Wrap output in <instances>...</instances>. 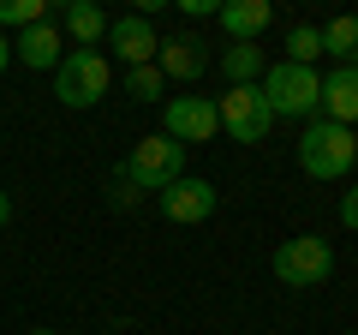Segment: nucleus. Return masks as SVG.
<instances>
[{"label": "nucleus", "instance_id": "obj_1", "mask_svg": "<svg viewBox=\"0 0 358 335\" xmlns=\"http://www.w3.org/2000/svg\"><path fill=\"white\" fill-rule=\"evenodd\" d=\"M358 162V138L352 126H334V120H310L299 132V168L310 180H346Z\"/></svg>", "mask_w": 358, "mask_h": 335}, {"label": "nucleus", "instance_id": "obj_2", "mask_svg": "<svg viewBox=\"0 0 358 335\" xmlns=\"http://www.w3.org/2000/svg\"><path fill=\"white\" fill-rule=\"evenodd\" d=\"M114 174L131 186V192H167V186L185 174V150H179L167 132H150V138L131 144V156L114 168Z\"/></svg>", "mask_w": 358, "mask_h": 335}, {"label": "nucleus", "instance_id": "obj_3", "mask_svg": "<svg viewBox=\"0 0 358 335\" xmlns=\"http://www.w3.org/2000/svg\"><path fill=\"white\" fill-rule=\"evenodd\" d=\"M257 90H263V102H268V114L275 120H299V114H317L322 108V72L317 66H268L263 72V84H257Z\"/></svg>", "mask_w": 358, "mask_h": 335}, {"label": "nucleus", "instance_id": "obj_4", "mask_svg": "<svg viewBox=\"0 0 358 335\" xmlns=\"http://www.w3.org/2000/svg\"><path fill=\"white\" fill-rule=\"evenodd\" d=\"M54 72H60V78H54V96H60L66 108H96V102L108 96V84H114L102 48H72V54H60Z\"/></svg>", "mask_w": 358, "mask_h": 335}, {"label": "nucleus", "instance_id": "obj_5", "mask_svg": "<svg viewBox=\"0 0 358 335\" xmlns=\"http://www.w3.org/2000/svg\"><path fill=\"white\" fill-rule=\"evenodd\" d=\"M275 275L287 287H322L334 275V245L322 233H293L275 245Z\"/></svg>", "mask_w": 358, "mask_h": 335}, {"label": "nucleus", "instance_id": "obj_6", "mask_svg": "<svg viewBox=\"0 0 358 335\" xmlns=\"http://www.w3.org/2000/svg\"><path fill=\"white\" fill-rule=\"evenodd\" d=\"M215 114H221V132L233 144H263L268 126H275V114H268L257 84H227V96H215Z\"/></svg>", "mask_w": 358, "mask_h": 335}, {"label": "nucleus", "instance_id": "obj_7", "mask_svg": "<svg viewBox=\"0 0 358 335\" xmlns=\"http://www.w3.org/2000/svg\"><path fill=\"white\" fill-rule=\"evenodd\" d=\"M162 132L185 150V144H209L221 132V114L209 96H167L162 102Z\"/></svg>", "mask_w": 358, "mask_h": 335}, {"label": "nucleus", "instance_id": "obj_8", "mask_svg": "<svg viewBox=\"0 0 358 335\" xmlns=\"http://www.w3.org/2000/svg\"><path fill=\"white\" fill-rule=\"evenodd\" d=\"M155 204H162V216H167V221H209V216H215V204H221V192H215L209 180L179 174L167 192H155Z\"/></svg>", "mask_w": 358, "mask_h": 335}, {"label": "nucleus", "instance_id": "obj_9", "mask_svg": "<svg viewBox=\"0 0 358 335\" xmlns=\"http://www.w3.org/2000/svg\"><path fill=\"white\" fill-rule=\"evenodd\" d=\"M155 66H162V78L197 84V78L209 72V54H203V42H197L192 30H173V36H162V48H155Z\"/></svg>", "mask_w": 358, "mask_h": 335}, {"label": "nucleus", "instance_id": "obj_10", "mask_svg": "<svg viewBox=\"0 0 358 335\" xmlns=\"http://www.w3.org/2000/svg\"><path fill=\"white\" fill-rule=\"evenodd\" d=\"M108 42H114V54L126 60V72L131 66H155V48H162V36H155V25L143 13L114 18V25H108Z\"/></svg>", "mask_w": 358, "mask_h": 335}, {"label": "nucleus", "instance_id": "obj_11", "mask_svg": "<svg viewBox=\"0 0 358 335\" xmlns=\"http://www.w3.org/2000/svg\"><path fill=\"white\" fill-rule=\"evenodd\" d=\"M322 120L358 126V66H334V72L322 78Z\"/></svg>", "mask_w": 358, "mask_h": 335}, {"label": "nucleus", "instance_id": "obj_12", "mask_svg": "<svg viewBox=\"0 0 358 335\" xmlns=\"http://www.w3.org/2000/svg\"><path fill=\"white\" fill-rule=\"evenodd\" d=\"M13 54L30 66V72H54V66H60V25L42 18V25L18 30V36H13Z\"/></svg>", "mask_w": 358, "mask_h": 335}, {"label": "nucleus", "instance_id": "obj_13", "mask_svg": "<svg viewBox=\"0 0 358 335\" xmlns=\"http://www.w3.org/2000/svg\"><path fill=\"white\" fill-rule=\"evenodd\" d=\"M215 18H221V30H227L233 42H257L268 30V18H275V6H268V0H227Z\"/></svg>", "mask_w": 358, "mask_h": 335}, {"label": "nucleus", "instance_id": "obj_14", "mask_svg": "<svg viewBox=\"0 0 358 335\" xmlns=\"http://www.w3.org/2000/svg\"><path fill=\"white\" fill-rule=\"evenodd\" d=\"M60 25H66V36H72L78 48H96V42L108 36V13L96 6V0H66V6H60Z\"/></svg>", "mask_w": 358, "mask_h": 335}, {"label": "nucleus", "instance_id": "obj_15", "mask_svg": "<svg viewBox=\"0 0 358 335\" xmlns=\"http://www.w3.org/2000/svg\"><path fill=\"white\" fill-rule=\"evenodd\" d=\"M263 72H268V60L257 42H227V54H221V78L227 84H263Z\"/></svg>", "mask_w": 358, "mask_h": 335}, {"label": "nucleus", "instance_id": "obj_16", "mask_svg": "<svg viewBox=\"0 0 358 335\" xmlns=\"http://www.w3.org/2000/svg\"><path fill=\"white\" fill-rule=\"evenodd\" d=\"M322 54L334 66H358V18H334L322 25Z\"/></svg>", "mask_w": 358, "mask_h": 335}, {"label": "nucleus", "instance_id": "obj_17", "mask_svg": "<svg viewBox=\"0 0 358 335\" xmlns=\"http://www.w3.org/2000/svg\"><path fill=\"white\" fill-rule=\"evenodd\" d=\"M322 54V25H293L287 30V66H317Z\"/></svg>", "mask_w": 358, "mask_h": 335}, {"label": "nucleus", "instance_id": "obj_18", "mask_svg": "<svg viewBox=\"0 0 358 335\" xmlns=\"http://www.w3.org/2000/svg\"><path fill=\"white\" fill-rule=\"evenodd\" d=\"M48 18V0H0V36L6 30H30Z\"/></svg>", "mask_w": 358, "mask_h": 335}, {"label": "nucleus", "instance_id": "obj_19", "mask_svg": "<svg viewBox=\"0 0 358 335\" xmlns=\"http://www.w3.org/2000/svg\"><path fill=\"white\" fill-rule=\"evenodd\" d=\"M162 90H167L162 66H131V72H126V96H131V102H155Z\"/></svg>", "mask_w": 358, "mask_h": 335}, {"label": "nucleus", "instance_id": "obj_20", "mask_svg": "<svg viewBox=\"0 0 358 335\" xmlns=\"http://www.w3.org/2000/svg\"><path fill=\"white\" fill-rule=\"evenodd\" d=\"M341 221H346V228L358 233V180L346 186V198H341Z\"/></svg>", "mask_w": 358, "mask_h": 335}, {"label": "nucleus", "instance_id": "obj_21", "mask_svg": "<svg viewBox=\"0 0 358 335\" xmlns=\"http://www.w3.org/2000/svg\"><path fill=\"white\" fill-rule=\"evenodd\" d=\"M179 6H185V18H215L221 13L215 0H179Z\"/></svg>", "mask_w": 358, "mask_h": 335}, {"label": "nucleus", "instance_id": "obj_22", "mask_svg": "<svg viewBox=\"0 0 358 335\" xmlns=\"http://www.w3.org/2000/svg\"><path fill=\"white\" fill-rule=\"evenodd\" d=\"M6 60H13V42H6V36H0V72H6Z\"/></svg>", "mask_w": 358, "mask_h": 335}, {"label": "nucleus", "instance_id": "obj_23", "mask_svg": "<svg viewBox=\"0 0 358 335\" xmlns=\"http://www.w3.org/2000/svg\"><path fill=\"white\" fill-rule=\"evenodd\" d=\"M6 221H13V204H6V192H0V228H6Z\"/></svg>", "mask_w": 358, "mask_h": 335}, {"label": "nucleus", "instance_id": "obj_24", "mask_svg": "<svg viewBox=\"0 0 358 335\" xmlns=\"http://www.w3.org/2000/svg\"><path fill=\"white\" fill-rule=\"evenodd\" d=\"M30 335H54V329H30Z\"/></svg>", "mask_w": 358, "mask_h": 335}]
</instances>
